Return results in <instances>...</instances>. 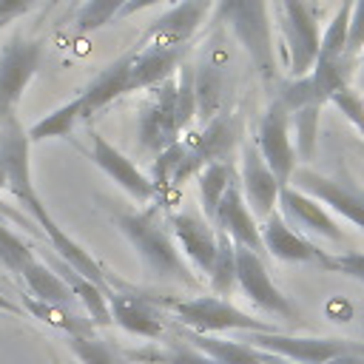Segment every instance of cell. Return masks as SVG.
Segmentation results:
<instances>
[{"label":"cell","instance_id":"1","mask_svg":"<svg viewBox=\"0 0 364 364\" xmlns=\"http://www.w3.org/2000/svg\"><path fill=\"white\" fill-rule=\"evenodd\" d=\"M28 154H31V139H28V134H26V128L20 125V119L17 117H11V119H6V122H0V162H3V168H6V179H9V191L17 196V202L31 213V219L43 228V233L48 236V242H51V247H54V253L63 259V262H68L77 273H82L85 279H91L94 284H100L105 293L111 290V284H108V273H105V267L77 242V239H71L57 222H54V216L48 213V208L43 205V199H40V193L34 191V182H31V159H28Z\"/></svg>","mask_w":364,"mask_h":364},{"label":"cell","instance_id":"2","mask_svg":"<svg viewBox=\"0 0 364 364\" xmlns=\"http://www.w3.org/2000/svg\"><path fill=\"white\" fill-rule=\"evenodd\" d=\"M111 219L119 228V233L128 239V245L136 250L145 276L182 282L188 287H196L199 284V279L191 273V264L179 253L176 239L171 233V225H165L159 205H148L142 210L114 208L111 210Z\"/></svg>","mask_w":364,"mask_h":364},{"label":"cell","instance_id":"3","mask_svg":"<svg viewBox=\"0 0 364 364\" xmlns=\"http://www.w3.org/2000/svg\"><path fill=\"white\" fill-rule=\"evenodd\" d=\"M148 299L156 307H162L165 313H171L176 318V324L191 330V333L216 336V333H233V330H242V333H270V330H276L273 324H267L262 318H253L250 313L239 310L236 304H230L222 296L176 299V296H154V293H148Z\"/></svg>","mask_w":364,"mask_h":364},{"label":"cell","instance_id":"4","mask_svg":"<svg viewBox=\"0 0 364 364\" xmlns=\"http://www.w3.org/2000/svg\"><path fill=\"white\" fill-rule=\"evenodd\" d=\"M210 20L216 26L230 28V34L239 40L250 63L262 71L264 80L276 71V54H273V23H270V6L267 0H213Z\"/></svg>","mask_w":364,"mask_h":364},{"label":"cell","instance_id":"5","mask_svg":"<svg viewBox=\"0 0 364 364\" xmlns=\"http://www.w3.org/2000/svg\"><path fill=\"white\" fill-rule=\"evenodd\" d=\"M43 63V43L11 34L0 46V122L17 117V105L23 100V91L34 80L37 68Z\"/></svg>","mask_w":364,"mask_h":364},{"label":"cell","instance_id":"6","mask_svg":"<svg viewBox=\"0 0 364 364\" xmlns=\"http://www.w3.org/2000/svg\"><path fill=\"white\" fill-rule=\"evenodd\" d=\"M279 3V28L287 51V68L293 77L310 74L318 57V14L310 0H276Z\"/></svg>","mask_w":364,"mask_h":364},{"label":"cell","instance_id":"7","mask_svg":"<svg viewBox=\"0 0 364 364\" xmlns=\"http://www.w3.org/2000/svg\"><path fill=\"white\" fill-rule=\"evenodd\" d=\"M250 347L276 353L296 364H330L347 353H364V341L355 338H316V336H287L279 330L270 333H247L245 338Z\"/></svg>","mask_w":364,"mask_h":364},{"label":"cell","instance_id":"8","mask_svg":"<svg viewBox=\"0 0 364 364\" xmlns=\"http://www.w3.org/2000/svg\"><path fill=\"white\" fill-rule=\"evenodd\" d=\"M179 119H176V74L162 85L151 88L148 100L136 114V136L139 148L151 156L165 151L168 145L179 142Z\"/></svg>","mask_w":364,"mask_h":364},{"label":"cell","instance_id":"9","mask_svg":"<svg viewBox=\"0 0 364 364\" xmlns=\"http://www.w3.org/2000/svg\"><path fill=\"white\" fill-rule=\"evenodd\" d=\"M256 148L262 154V159L267 162V168L276 173V179L282 185H290L293 173H296V148L290 139V111L273 100V105L262 114L259 125H256Z\"/></svg>","mask_w":364,"mask_h":364},{"label":"cell","instance_id":"10","mask_svg":"<svg viewBox=\"0 0 364 364\" xmlns=\"http://www.w3.org/2000/svg\"><path fill=\"white\" fill-rule=\"evenodd\" d=\"M290 185H296L299 191L316 196L333 213H338L341 219H347L358 230H364V191L358 185H353L347 179L324 176V173H318L313 168H296Z\"/></svg>","mask_w":364,"mask_h":364},{"label":"cell","instance_id":"11","mask_svg":"<svg viewBox=\"0 0 364 364\" xmlns=\"http://www.w3.org/2000/svg\"><path fill=\"white\" fill-rule=\"evenodd\" d=\"M168 225H171L176 247L185 256V262L191 264V270L199 273L202 279H208V273L213 267V259H216V250H219V230H216V225L210 219L193 213V210L171 213Z\"/></svg>","mask_w":364,"mask_h":364},{"label":"cell","instance_id":"12","mask_svg":"<svg viewBox=\"0 0 364 364\" xmlns=\"http://www.w3.org/2000/svg\"><path fill=\"white\" fill-rule=\"evenodd\" d=\"M236 284L256 307H262L279 318H296V307L273 284L262 256L253 253L250 247H242V245H236Z\"/></svg>","mask_w":364,"mask_h":364},{"label":"cell","instance_id":"13","mask_svg":"<svg viewBox=\"0 0 364 364\" xmlns=\"http://www.w3.org/2000/svg\"><path fill=\"white\" fill-rule=\"evenodd\" d=\"M239 185H242V193L247 199V208L253 210L256 219L264 222L279 208L282 182L276 179V173L262 159L256 142H242V154H239Z\"/></svg>","mask_w":364,"mask_h":364},{"label":"cell","instance_id":"14","mask_svg":"<svg viewBox=\"0 0 364 364\" xmlns=\"http://www.w3.org/2000/svg\"><path fill=\"white\" fill-rule=\"evenodd\" d=\"M213 0H179L165 14H159L151 28L142 34L139 46H162V48H185V43L205 23Z\"/></svg>","mask_w":364,"mask_h":364},{"label":"cell","instance_id":"15","mask_svg":"<svg viewBox=\"0 0 364 364\" xmlns=\"http://www.w3.org/2000/svg\"><path fill=\"white\" fill-rule=\"evenodd\" d=\"M88 136H91V162H94L111 182H117L134 202L148 205V202L156 199V191H154L151 176H145V173H142L119 148H114L102 134L91 131Z\"/></svg>","mask_w":364,"mask_h":364},{"label":"cell","instance_id":"16","mask_svg":"<svg viewBox=\"0 0 364 364\" xmlns=\"http://www.w3.org/2000/svg\"><path fill=\"white\" fill-rule=\"evenodd\" d=\"M279 213L299 233H313V236H321V239H330V242H341V236H344L338 222L327 210V205H321L316 196L299 191L296 185H282Z\"/></svg>","mask_w":364,"mask_h":364},{"label":"cell","instance_id":"17","mask_svg":"<svg viewBox=\"0 0 364 364\" xmlns=\"http://www.w3.org/2000/svg\"><path fill=\"white\" fill-rule=\"evenodd\" d=\"M108 307L111 318L131 336L139 338H159L165 333V310L156 307L148 293H131V290H108Z\"/></svg>","mask_w":364,"mask_h":364},{"label":"cell","instance_id":"18","mask_svg":"<svg viewBox=\"0 0 364 364\" xmlns=\"http://www.w3.org/2000/svg\"><path fill=\"white\" fill-rule=\"evenodd\" d=\"M213 225L219 233H228L236 245L242 247H250L253 253H264V242H262V222L253 216V210L247 208V199L242 193V185L239 179L228 188V193L222 196L219 208H216V216H213Z\"/></svg>","mask_w":364,"mask_h":364},{"label":"cell","instance_id":"19","mask_svg":"<svg viewBox=\"0 0 364 364\" xmlns=\"http://www.w3.org/2000/svg\"><path fill=\"white\" fill-rule=\"evenodd\" d=\"M262 242H264V253H270L279 262H296V264H318L324 259V250L316 247L304 233L293 230L284 216L279 213V208L262 222Z\"/></svg>","mask_w":364,"mask_h":364},{"label":"cell","instance_id":"20","mask_svg":"<svg viewBox=\"0 0 364 364\" xmlns=\"http://www.w3.org/2000/svg\"><path fill=\"white\" fill-rule=\"evenodd\" d=\"M131 57H134V48L125 51L122 57H117L114 63H108L80 94H77V102H80V114L82 119H91L97 111H102L105 105H111L114 100L131 94L128 91V77H131Z\"/></svg>","mask_w":364,"mask_h":364},{"label":"cell","instance_id":"21","mask_svg":"<svg viewBox=\"0 0 364 364\" xmlns=\"http://www.w3.org/2000/svg\"><path fill=\"white\" fill-rule=\"evenodd\" d=\"M182 142L196 171H202L210 162H230V154L236 148V122L230 114H216L213 119H208V125L199 134Z\"/></svg>","mask_w":364,"mask_h":364},{"label":"cell","instance_id":"22","mask_svg":"<svg viewBox=\"0 0 364 364\" xmlns=\"http://www.w3.org/2000/svg\"><path fill=\"white\" fill-rule=\"evenodd\" d=\"M182 65V48L162 46H134L128 91H151L171 80Z\"/></svg>","mask_w":364,"mask_h":364},{"label":"cell","instance_id":"23","mask_svg":"<svg viewBox=\"0 0 364 364\" xmlns=\"http://www.w3.org/2000/svg\"><path fill=\"white\" fill-rule=\"evenodd\" d=\"M48 264L65 279V284L71 287V293L77 296V301L85 307V316L97 324V327H108L114 318H111V307H108V293L100 287V284H94L91 279H85L82 273H77L68 262H63L60 256H51L48 259Z\"/></svg>","mask_w":364,"mask_h":364},{"label":"cell","instance_id":"24","mask_svg":"<svg viewBox=\"0 0 364 364\" xmlns=\"http://www.w3.org/2000/svg\"><path fill=\"white\" fill-rule=\"evenodd\" d=\"M20 279L26 282L28 293L37 299V301H48V304H68L74 307L77 304V296L71 293V287L65 284V279L46 262H40L37 256L23 267Z\"/></svg>","mask_w":364,"mask_h":364},{"label":"cell","instance_id":"25","mask_svg":"<svg viewBox=\"0 0 364 364\" xmlns=\"http://www.w3.org/2000/svg\"><path fill=\"white\" fill-rule=\"evenodd\" d=\"M239 179V171L233 162H210L196 173V188H199V202L205 210V219L213 222L216 208L222 202V196L228 193V188Z\"/></svg>","mask_w":364,"mask_h":364},{"label":"cell","instance_id":"26","mask_svg":"<svg viewBox=\"0 0 364 364\" xmlns=\"http://www.w3.org/2000/svg\"><path fill=\"white\" fill-rule=\"evenodd\" d=\"M23 304H26V310L34 318H40V321L63 330L65 336H94V327L97 324L88 316H82L74 307H68V304H48V301H37L31 296H23Z\"/></svg>","mask_w":364,"mask_h":364},{"label":"cell","instance_id":"27","mask_svg":"<svg viewBox=\"0 0 364 364\" xmlns=\"http://www.w3.org/2000/svg\"><path fill=\"white\" fill-rule=\"evenodd\" d=\"M222 88H225V80H222L219 65L208 63V65H199V71H193L196 114H199L202 119H213V117L219 114V105H222Z\"/></svg>","mask_w":364,"mask_h":364},{"label":"cell","instance_id":"28","mask_svg":"<svg viewBox=\"0 0 364 364\" xmlns=\"http://www.w3.org/2000/svg\"><path fill=\"white\" fill-rule=\"evenodd\" d=\"M80 119H82V114H80V102H77V97H74V100H68L65 105H60V108H54L51 114H46L43 119H37L26 134H28L31 142L68 136Z\"/></svg>","mask_w":364,"mask_h":364},{"label":"cell","instance_id":"29","mask_svg":"<svg viewBox=\"0 0 364 364\" xmlns=\"http://www.w3.org/2000/svg\"><path fill=\"white\" fill-rule=\"evenodd\" d=\"M208 284L213 287V296H230L236 287V242L228 233H219V250L208 273Z\"/></svg>","mask_w":364,"mask_h":364},{"label":"cell","instance_id":"30","mask_svg":"<svg viewBox=\"0 0 364 364\" xmlns=\"http://www.w3.org/2000/svg\"><path fill=\"white\" fill-rule=\"evenodd\" d=\"M65 341L80 364H125L122 353L111 341L100 338L97 333L94 336H68Z\"/></svg>","mask_w":364,"mask_h":364},{"label":"cell","instance_id":"31","mask_svg":"<svg viewBox=\"0 0 364 364\" xmlns=\"http://www.w3.org/2000/svg\"><path fill=\"white\" fill-rule=\"evenodd\" d=\"M125 3L128 0H85L82 9L77 11V31L88 34V31H97V28L108 26L111 20L119 17Z\"/></svg>","mask_w":364,"mask_h":364},{"label":"cell","instance_id":"32","mask_svg":"<svg viewBox=\"0 0 364 364\" xmlns=\"http://www.w3.org/2000/svg\"><path fill=\"white\" fill-rule=\"evenodd\" d=\"M318 114L321 108L307 105L290 114V122L296 125V154L299 159H313L316 154V139H318Z\"/></svg>","mask_w":364,"mask_h":364},{"label":"cell","instance_id":"33","mask_svg":"<svg viewBox=\"0 0 364 364\" xmlns=\"http://www.w3.org/2000/svg\"><path fill=\"white\" fill-rule=\"evenodd\" d=\"M34 259L31 247L17 236L11 233L6 225H0V267H6L9 273H23V267Z\"/></svg>","mask_w":364,"mask_h":364},{"label":"cell","instance_id":"34","mask_svg":"<svg viewBox=\"0 0 364 364\" xmlns=\"http://www.w3.org/2000/svg\"><path fill=\"white\" fill-rule=\"evenodd\" d=\"M321 267L330 273H341L347 279H355L364 284V253L361 250H347V253H324Z\"/></svg>","mask_w":364,"mask_h":364},{"label":"cell","instance_id":"35","mask_svg":"<svg viewBox=\"0 0 364 364\" xmlns=\"http://www.w3.org/2000/svg\"><path fill=\"white\" fill-rule=\"evenodd\" d=\"M142 358H154V361H162V364H222L216 358H210L208 353L191 347L188 341L185 344H171L165 353H139Z\"/></svg>","mask_w":364,"mask_h":364},{"label":"cell","instance_id":"36","mask_svg":"<svg viewBox=\"0 0 364 364\" xmlns=\"http://www.w3.org/2000/svg\"><path fill=\"white\" fill-rule=\"evenodd\" d=\"M330 102H333V105H338V108H341V114H344V117H347V119H350V122L364 134V97H361L355 88H350V85H347V88L336 91V94L330 97Z\"/></svg>","mask_w":364,"mask_h":364},{"label":"cell","instance_id":"37","mask_svg":"<svg viewBox=\"0 0 364 364\" xmlns=\"http://www.w3.org/2000/svg\"><path fill=\"white\" fill-rule=\"evenodd\" d=\"M364 48V0H353V17H350V37H347V54L355 57Z\"/></svg>","mask_w":364,"mask_h":364},{"label":"cell","instance_id":"38","mask_svg":"<svg viewBox=\"0 0 364 364\" xmlns=\"http://www.w3.org/2000/svg\"><path fill=\"white\" fill-rule=\"evenodd\" d=\"M40 0H0V26L23 17L26 11H31Z\"/></svg>","mask_w":364,"mask_h":364},{"label":"cell","instance_id":"39","mask_svg":"<svg viewBox=\"0 0 364 364\" xmlns=\"http://www.w3.org/2000/svg\"><path fill=\"white\" fill-rule=\"evenodd\" d=\"M159 3H173V0H128V3H125V9L119 11V17H117V20H122V17H131V14H136V11H145V9H151V6H159Z\"/></svg>","mask_w":364,"mask_h":364},{"label":"cell","instance_id":"40","mask_svg":"<svg viewBox=\"0 0 364 364\" xmlns=\"http://www.w3.org/2000/svg\"><path fill=\"white\" fill-rule=\"evenodd\" d=\"M330 364H364V353H347V355L333 358Z\"/></svg>","mask_w":364,"mask_h":364},{"label":"cell","instance_id":"41","mask_svg":"<svg viewBox=\"0 0 364 364\" xmlns=\"http://www.w3.org/2000/svg\"><path fill=\"white\" fill-rule=\"evenodd\" d=\"M0 310H6V313H23V307H17V304H14L9 296H3V293H0Z\"/></svg>","mask_w":364,"mask_h":364},{"label":"cell","instance_id":"42","mask_svg":"<svg viewBox=\"0 0 364 364\" xmlns=\"http://www.w3.org/2000/svg\"><path fill=\"white\" fill-rule=\"evenodd\" d=\"M358 71H355V82H358V88H364V60H361V65H355Z\"/></svg>","mask_w":364,"mask_h":364},{"label":"cell","instance_id":"43","mask_svg":"<svg viewBox=\"0 0 364 364\" xmlns=\"http://www.w3.org/2000/svg\"><path fill=\"white\" fill-rule=\"evenodd\" d=\"M9 185V179H6V168H3V162H0V188H6Z\"/></svg>","mask_w":364,"mask_h":364},{"label":"cell","instance_id":"44","mask_svg":"<svg viewBox=\"0 0 364 364\" xmlns=\"http://www.w3.org/2000/svg\"><path fill=\"white\" fill-rule=\"evenodd\" d=\"M54 364H80V361H60V358H57Z\"/></svg>","mask_w":364,"mask_h":364},{"label":"cell","instance_id":"45","mask_svg":"<svg viewBox=\"0 0 364 364\" xmlns=\"http://www.w3.org/2000/svg\"><path fill=\"white\" fill-rule=\"evenodd\" d=\"M310 3H313V6H316V3H318V0H310Z\"/></svg>","mask_w":364,"mask_h":364}]
</instances>
